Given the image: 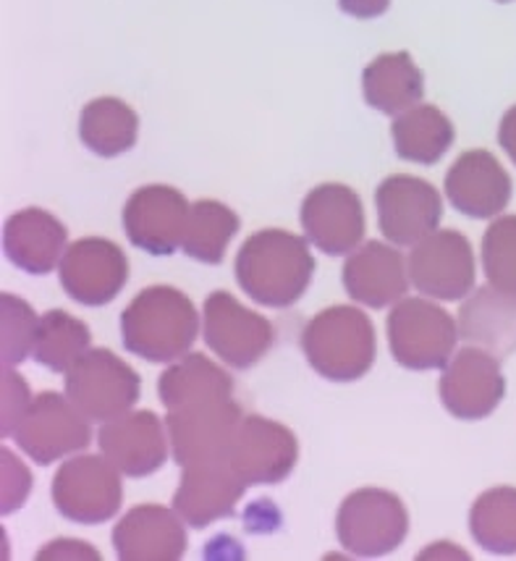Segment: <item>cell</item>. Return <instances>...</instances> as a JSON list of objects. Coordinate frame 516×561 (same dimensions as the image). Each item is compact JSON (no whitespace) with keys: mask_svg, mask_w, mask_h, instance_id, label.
Here are the masks:
<instances>
[{"mask_svg":"<svg viewBox=\"0 0 516 561\" xmlns=\"http://www.w3.org/2000/svg\"><path fill=\"white\" fill-rule=\"evenodd\" d=\"M393 150L401 160L420 165H433L451 150L454 124L435 105H414L397 116L391 126Z\"/></svg>","mask_w":516,"mask_h":561,"instance_id":"4316f807","label":"cell"},{"mask_svg":"<svg viewBox=\"0 0 516 561\" xmlns=\"http://www.w3.org/2000/svg\"><path fill=\"white\" fill-rule=\"evenodd\" d=\"M160 402L169 410L233 397V378L205 354H184L158 380Z\"/></svg>","mask_w":516,"mask_h":561,"instance_id":"484cf974","label":"cell"},{"mask_svg":"<svg viewBox=\"0 0 516 561\" xmlns=\"http://www.w3.org/2000/svg\"><path fill=\"white\" fill-rule=\"evenodd\" d=\"M438 393L446 410L467 423L493 415L506 393L498 357L480 346L459 350L444 365Z\"/></svg>","mask_w":516,"mask_h":561,"instance_id":"5bb4252c","label":"cell"},{"mask_svg":"<svg viewBox=\"0 0 516 561\" xmlns=\"http://www.w3.org/2000/svg\"><path fill=\"white\" fill-rule=\"evenodd\" d=\"M58 278L73 302L87 307L108 305L129 280V260L111 239L87 237L66 250Z\"/></svg>","mask_w":516,"mask_h":561,"instance_id":"7c38bea8","label":"cell"},{"mask_svg":"<svg viewBox=\"0 0 516 561\" xmlns=\"http://www.w3.org/2000/svg\"><path fill=\"white\" fill-rule=\"evenodd\" d=\"M199 316L192 299L173 286H150L131 299L121 316V339L137 357L176 363L192 350Z\"/></svg>","mask_w":516,"mask_h":561,"instance_id":"7a4b0ae2","label":"cell"},{"mask_svg":"<svg viewBox=\"0 0 516 561\" xmlns=\"http://www.w3.org/2000/svg\"><path fill=\"white\" fill-rule=\"evenodd\" d=\"M498 145L504 147V152L512 158V163L516 165V105H512V108L504 113V118H501Z\"/></svg>","mask_w":516,"mask_h":561,"instance_id":"74e56055","label":"cell"},{"mask_svg":"<svg viewBox=\"0 0 516 561\" xmlns=\"http://www.w3.org/2000/svg\"><path fill=\"white\" fill-rule=\"evenodd\" d=\"M339 5L354 19H378L388 11L391 0H339Z\"/></svg>","mask_w":516,"mask_h":561,"instance_id":"8d00e7d4","label":"cell"},{"mask_svg":"<svg viewBox=\"0 0 516 561\" xmlns=\"http://www.w3.org/2000/svg\"><path fill=\"white\" fill-rule=\"evenodd\" d=\"M239 423L241 410L231 397L169 410L165 427H169L171 454L176 465L186 467L226 457Z\"/></svg>","mask_w":516,"mask_h":561,"instance_id":"4fadbf2b","label":"cell"},{"mask_svg":"<svg viewBox=\"0 0 516 561\" xmlns=\"http://www.w3.org/2000/svg\"><path fill=\"white\" fill-rule=\"evenodd\" d=\"M190 210L192 205L173 186H142L126 199L124 231L134 247L150 255H173L184 242Z\"/></svg>","mask_w":516,"mask_h":561,"instance_id":"e0dca14e","label":"cell"},{"mask_svg":"<svg viewBox=\"0 0 516 561\" xmlns=\"http://www.w3.org/2000/svg\"><path fill=\"white\" fill-rule=\"evenodd\" d=\"M341 546L357 557H386L409 533V514L391 491L362 489L344 499L336 517Z\"/></svg>","mask_w":516,"mask_h":561,"instance_id":"8992f818","label":"cell"},{"mask_svg":"<svg viewBox=\"0 0 516 561\" xmlns=\"http://www.w3.org/2000/svg\"><path fill=\"white\" fill-rule=\"evenodd\" d=\"M103 457L126 478H145L165 465L171 451L169 427L156 412H126L103 423L98 433Z\"/></svg>","mask_w":516,"mask_h":561,"instance_id":"ac0fdd59","label":"cell"},{"mask_svg":"<svg viewBox=\"0 0 516 561\" xmlns=\"http://www.w3.org/2000/svg\"><path fill=\"white\" fill-rule=\"evenodd\" d=\"M90 420L69 397L43 391L32 399L30 410L19 420L13 438L26 457L39 465H53L90 444Z\"/></svg>","mask_w":516,"mask_h":561,"instance_id":"30bf717a","label":"cell"},{"mask_svg":"<svg viewBox=\"0 0 516 561\" xmlns=\"http://www.w3.org/2000/svg\"><path fill=\"white\" fill-rule=\"evenodd\" d=\"M362 92L370 108L386 116H401L422 103L425 77L406 50L383 53L362 73Z\"/></svg>","mask_w":516,"mask_h":561,"instance_id":"d4e9b609","label":"cell"},{"mask_svg":"<svg viewBox=\"0 0 516 561\" xmlns=\"http://www.w3.org/2000/svg\"><path fill=\"white\" fill-rule=\"evenodd\" d=\"M482 271L488 284L516 291V216H498L482 237Z\"/></svg>","mask_w":516,"mask_h":561,"instance_id":"1f68e13d","label":"cell"},{"mask_svg":"<svg viewBox=\"0 0 516 561\" xmlns=\"http://www.w3.org/2000/svg\"><path fill=\"white\" fill-rule=\"evenodd\" d=\"M37 559H100V553L95 549H90V543H82V540L64 538L45 546V549L37 553Z\"/></svg>","mask_w":516,"mask_h":561,"instance_id":"d590c367","label":"cell"},{"mask_svg":"<svg viewBox=\"0 0 516 561\" xmlns=\"http://www.w3.org/2000/svg\"><path fill=\"white\" fill-rule=\"evenodd\" d=\"M3 247L16 268L32 276H45L58 268L69 250V231L48 210L26 208L5 220Z\"/></svg>","mask_w":516,"mask_h":561,"instance_id":"603a6c76","label":"cell"},{"mask_svg":"<svg viewBox=\"0 0 516 561\" xmlns=\"http://www.w3.org/2000/svg\"><path fill=\"white\" fill-rule=\"evenodd\" d=\"M203 333L213 354L237 370L257 365L276 342L271 320L246 310L229 291H213L205 299Z\"/></svg>","mask_w":516,"mask_h":561,"instance_id":"9c48e42d","label":"cell"},{"mask_svg":"<svg viewBox=\"0 0 516 561\" xmlns=\"http://www.w3.org/2000/svg\"><path fill=\"white\" fill-rule=\"evenodd\" d=\"M446 197L469 218H498L512 199V176L488 150H469L446 173Z\"/></svg>","mask_w":516,"mask_h":561,"instance_id":"ffe728a7","label":"cell"},{"mask_svg":"<svg viewBox=\"0 0 516 561\" xmlns=\"http://www.w3.org/2000/svg\"><path fill=\"white\" fill-rule=\"evenodd\" d=\"M307 242L331 257L352 255L365 239V208L346 184H320L301 203Z\"/></svg>","mask_w":516,"mask_h":561,"instance_id":"2e32d148","label":"cell"},{"mask_svg":"<svg viewBox=\"0 0 516 561\" xmlns=\"http://www.w3.org/2000/svg\"><path fill=\"white\" fill-rule=\"evenodd\" d=\"M297 436L276 420L241 417L229 446V462L246 485L280 483L297 465Z\"/></svg>","mask_w":516,"mask_h":561,"instance_id":"9a60e30c","label":"cell"},{"mask_svg":"<svg viewBox=\"0 0 516 561\" xmlns=\"http://www.w3.org/2000/svg\"><path fill=\"white\" fill-rule=\"evenodd\" d=\"M498 3H512V0H498Z\"/></svg>","mask_w":516,"mask_h":561,"instance_id":"ab89813d","label":"cell"},{"mask_svg":"<svg viewBox=\"0 0 516 561\" xmlns=\"http://www.w3.org/2000/svg\"><path fill=\"white\" fill-rule=\"evenodd\" d=\"M239 231V216L218 199H199L192 205L181 250L197 263H223L226 250Z\"/></svg>","mask_w":516,"mask_h":561,"instance_id":"f1b7e54d","label":"cell"},{"mask_svg":"<svg viewBox=\"0 0 516 561\" xmlns=\"http://www.w3.org/2000/svg\"><path fill=\"white\" fill-rule=\"evenodd\" d=\"M66 397L87 420L108 423L139 399V376L111 350H90L66 370Z\"/></svg>","mask_w":516,"mask_h":561,"instance_id":"5b68a950","label":"cell"},{"mask_svg":"<svg viewBox=\"0 0 516 561\" xmlns=\"http://www.w3.org/2000/svg\"><path fill=\"white\" fill-rule=\"evenodd\" d=\"M32 397L30 386L24 383V378L19 373H13L11 367H5L3 373V438L13 436L19 420L24 417V412L30 410Z\"/></svg>","mask_w":516,"mask_h":561,"instance_id":"e575fe53","label":"cell"},{"mask_svg":"<svg viewBox=\"0 0 516 561\" xmlns=\"http://www.w3.org/2000/svg\"><path fill=\"white\" fill-rule=\"evenodd\" d=\"M469 530L485 551L498 557L516 553V489H491L474 501Z\"/></svg>","mask_w":516,"mask_h":561,"instance_id":"4dcf8cb0","label":"cell"},{"mask_svg":"<svg viewBox=\"0 0 516 561\" xmlns=\"http://www.w3.org/2000/svg\"><path fill=\"white\" fill-rule=\"evenodd\" d=\"M409 280L422 297L459 302L472 294L478 265L472 244L465 233L446 229L433 231L409 252Z\"/></svg>","mask_w":516,"mask_h":561,"instance_id":"ba28073f","label":"cell"},{"mask_svg":"<svg viewBox=\"0 0 516 561\" xmlns=\"http://www.w3.org/2000/svg\"><path fill=\"white\" fill-rule=\"evenodd\" d=\"M39 318L24 299L3 294V365H22L35 346Z\"/></svg>","mask_w":516,"mask_h":561,"instance_id":"d6a6232c","label":"cell"},{"mask_svg":"<svg viewBox=\"0 0 516 561\" xmlns=\"http://www.w3.org/2000/svg\"><path fill=\"white\" fill-rule=\"evenodd\" d=\"M433 557H454V559H469L467 551H459V549H451V543H433L431 549L422 551L420 559H433Z\"/></svg>","mask_w":516,"mask_h":561,"instance_id":"f35d334b","label":"cell"},{"mask_svg":"<svg viewBox=\"0 0 516 561\" xmlns=\"http://www.w3.org/2000/svg\"><path fill=\"white\" fill-rule=\"evenodd\" d=\"M181 485L173 496V510L192 527H207L229 517L246 483L237 476L229 457L205 459L181 467Z\"/></svg>","mask_w":516,"mask_h":561,"instance_id":"d6986e66","label":"cell"},{"mask_svg":"<svg viewBox=\"0 0 516 561\" xmlns=\"http://www.w3.org/2000/svg\"><path fill=\"white\" fill-rule=\"evenodd\" d=\"M301 350L312 370L323 378L336 383L359 380L375 363V325L357 307H328L305 325Z\"/></svg>","mask_w":516,"mask_h":561,"instance_id":"3957f363","label":"cell"},{"mask_svg":"<svg viewBox=\"0 0 516 561\" xmlns=\"http://www.w3.org/2000/svg\"><path fill=\"white\" fill-rule=\"evenodd\" d=\"M375 210L386 242L414 247L438 231L444 218V199L425 179L397 173L383 179L375 190Z\"/></svg>","mask_w":516,"mask_h":561,"instance_id":"8fae6325","label":"cell"},{"mask_svg":"<svg viewBox=\"0 0 516 561\" xmlns=\"http://www.w3.org/2000/svg\"><path fill=\"white\" fill-rule=\"evenodd\" d=\"M233 271L239 286L254 302L284 310L310 289L314 257L307 239L297 233L263 229L241 244Z\"/></svg>","mask_w":516,"mask_h":561,"instance_id":"6da1fadb","label":"cell"},{"mask_svg":"<svg viewBox=\"0 0 516 561\" xmlns=\"http://www.w3.org/2000/svg\"><path fill=\"white\" fill-rule=\"evenodd\" d=\"M459 323L431 297H404L388 316V344L393 359L409 370H435L454 357Z\"/></svg>","mask_w":516,"mask_h":561,"instance_id":"277c9868","label":"cell"},{"mask_svg":"<svg viewBox=\"0 0 516 561\" xmlns=\"http://www.w3.org/2000/svg\"><path fill=\"white\" fill-rule=\"evenodd\" d=\"M90 339L92 333L82 320L64 310H50L39 318L32 357L53 373H66L84 352H90Z\"/></svg>","mask_w":516,"mask_h":561,"instance_id":"f546056e","label":"cell"},{"mask_svg":"<svg viewBox=\"0 0 516 561\" xmlns=\"http://www.w3.org/2000/svg\"><path fill=\"white\" fill-rule=\"evenodd\" d=\"M409 265L397 244L365 242L344 265V289L354 302L365 307H388L404 299L409 289Z\"/></svg>","mask_w":516,"mask_h":561,"instance_id":"44dd1931","label":"cell"},{"mask_svg":"<svg viewBox=\"0 0 516 561\" xmlns=\"http://www.w3.org/2000/svg\"><path fill=\"white\" fill-rule=\"evenodd\" d=\"M124 501L121 472L105 457H73L53 478V504L66 519L100 525L116 517Z\"/></svg>","mask_w":516,"mask_h":561,"instance_id":"52a82bcc","label":"cell"},{"mask_svg":"<svg viewBox=\"0 0 516 561\" xmlns=\"http://www.w3.org/2000/svg\"><path fill=\"white\" fill-rule=\"evenodd\" d=\"M32 491V476L22 459L11 449H3V514L22 510Z\"/></svg>","mask_w":516,"mask_h":561,"instance_id":"836d02e7","label":"cell"},{"mask_svg":"<svg viewBox=\"0 0 516 561\" xmlns=\"http://www.w3.org/2000/svg\"><path fill=\"white\" fill-rule=\"evenodd\" d=\"M139 116L124 100L98 98L79 116V139L100 158H116L137 145Z\"/></svg>","mask_w":516,"mask_h":561,"instance_id":"83f0119b","label":"cell"},{"mask_svg":"<svg viewBox=\"0 0 516 561\" xmlns=\"http://www.w3.org/2000/svg\"><path fill=\"white\" fill-rule=\"evenodd\" d=\"M459 339L498 359L516 352V291L493 284L472 289L459 310Z\"/></svg>","mask_w":516,"mask_h":561,"instance_id":"cb8c5ba5","label":"cell"},{"mask_svg":"<svg viewBox=\"0 0 516 561\" xmlns=\"http://www.w3.org/2000/svg\"><path fill=\"white\" fill-rule=\"evenodd\" d=\"M186 523L176 510L158 504L134 506L113 530L118 559L126 561H176L186 551Z\"/></svg>","mask_w":516,"mask_h":561,"instance_id":"7402d4cb","label":"cell"}]
</instances>
